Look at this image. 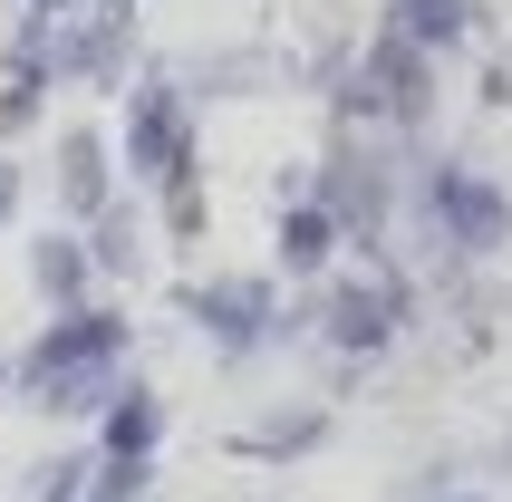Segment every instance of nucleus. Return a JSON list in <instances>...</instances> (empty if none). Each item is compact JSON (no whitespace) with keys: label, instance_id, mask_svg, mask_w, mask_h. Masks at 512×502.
I'll return each instance as SVG.
<instances>
[{"label":"nucleus","instance_id":"f257e3e1","mask_svg":"<svg viewBox=\"0 0 512 502\" xmlns=\"http://www.w3.org/2000/svg\"><path fill=\"white\" fill-rule=\"evenodd\" d=\"M435 203H445V223L464 232V251H493V242H503V232H512L503 194H493L484 174H445V194H435Z\"/></svg>","mask_w":512,"mask_h":502},{"label":"nucleus","instance_id":"f03ea898","mask_svg":"<svg viewBox=\"0 0 512 502\" xmlns=\"http://www.w3.org/2000/svg\"><path fill=\"white\" fill-rule=\"evenodd\" d=\"M464 0H406V39H455Z\"/></svg>","mask_w":512,"mask_h":502},{"label":"nucleus","instance_id":"7ed1b4c3","mask_svg":"<svg viewBox=\"0 0 512 502\" xmlns=\"http://www.w3.org/2000/svg\"><path fill=\"white\" fill-rule=\"evenodd\" d=\"M319 251H329V223H319V213H300V223H290V261H319Z\"/></svg>","mask_w":512,"mask_h":502}]
</instances>
